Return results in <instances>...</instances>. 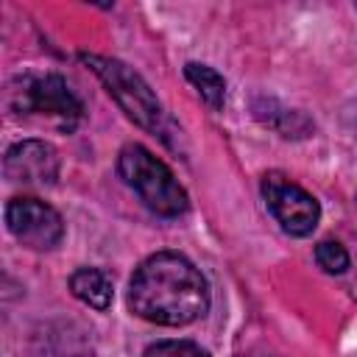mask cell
Wrapping results in <instances>:
<instances>
[{
	"instance_id": "6da1fadb",
	"label": "cell",
	"mask_w": 357,
	"mask_h": 357,
	"mask_svg": "<svg viewBox=\"0 0 357 357\" xmlns=\"http://www.w3.org/2000/svg\"><path fill=\"white\" fill-rule=\"evenodd\" d=\"M128 310L159 326H187L206 315L209 284L178 251H156L139 262L128 282Z\"/></svg>"
},
{
	"instance_id": "7a4b0ae2",
	"label": "cell",
	"mask_w": 357,
	"mask_h": 357,
	"mask_svg": "<svg viewBox=\"0 0 357 357\" xmlns=\"http://www.w3.org/2000/svg\"><path fill=\"white\" fill-rule=\"evenodd\" d=\"M6 106L11 117L45 123L61 134H73L84 117V103L73 86L56 73H22L6 86Z\"/></svg>"
},
{
	"instance_id": "3957f363",
	"label": "cell",
	"mask_w": 357,
	"mask_h": 357,
	"mask_svg": "<svg viewBox=\"0 0 357 357\" xmlns=\"http://www.w3.org/2000/svg\"><path fill=\"white\" fill-rule=\"evenodd\" d=\"M120 178L139 195V201L159 218H181L190 209L184 187L176 181L170 167L156 159L145 145L128 142L117 153Z\"/></svg>"
},
{
	"instance_id": "277c9868",
	"label": "cell",
	"mask_w": 357,
	"mask_h": 357,
	"mask_svg": "<svg viewBox=\"0 0 357 357\" xmlns=\"http://www.w3.org/2000/svg\"><path fill=\"white\" fill-rule=\"evenodd\" d=\"M78 61L86 64V70H92L100 78V84L117 100V106L126 112L128 120H134L139 128L167 139V134H165V120H167L165 109H162L159 98L153 95V89L145 84V78L137 70H131L120 59L98 56V53H78Z\"/></svg>"
},
{
	"instance_id": "5b68a950",
	"label": "cell",
	"mask_w": 357,
	"mask_h": 357,
	"mask_svg": "<svg viewBox=\"0 0 357 357\" xmlns=\"http://www.w3.org/2000/svg\"><path fill=\"white\" fill-rule=\"evenodd\" d=\"M259 190H262L265 206L271 209V215L287 234L307 237L315 231L321 220V206L304 187H298L296 181L273 170V173H265Z\"/></svg>"
},
{
	"instance_id": "8992f818",
	"label": "cell",
	"mask_w": 357,
	"mask_h": 357,
	"mask_svg": "<svg viewBox=\"0 0 357 357\" xmlns=\"http://www.w3.org/2000/svg\"><path fill=\"white\" fill-rule=\"evenodd\" d=\"M6 229L31 251H50L64 237L61 215L39 198H11L6 204Z\"/></svg>"
},
{
	"instance_id": "52a82bcc",
	"label": "cell",
	"mask_w": 357,
	"mask_h": 357,
	"mask_svg": "<svg viewBox=\"0 0 357 357\" xmlns=\"http://www.w3.org/2000/svg\"><path fill=\"white\" fill-rule=\"evenodd\" d=\"M59 151L45 139H20L3 156V173L8 181L28 187H53L59 181Z\"/></svg>"
},
{
	"instance_id": "ba28073f",
	"label": "cell",
	"mask_w": 357,
	"mask_h": 357,
	"mask_svg": "<svg viewBox=\"0 0 357 357\" xmlns=\"http://www.w3.org/2000/svg\"><path fill=\"white\" fill-rule=\"evenodd\" d=\"M70 293L84 301L86 307L103 312L112 307V296H114V287H112V279L106 271L100 268H78L73 276H70Z\"/></svg>"
},
{
	"instance_id": "9c48e42d",
	"label": "cell",
	"mask_w": 357,
	"mask_h": 357,
	"mask_svg": "<svg viewBox=\"0 0 357 357\" xmlns=\"http://www.w3.org/2000/svg\"><path fill=\"white\" fill-rule=\"evenodd\" d=\"M254 114L257 120H262L268 128L279 131L282 137H307L310 134V120L301 114V112H293V109H284L279 106V100L273 98H257L254 100Z\"/></svg>"
},
{
	"instance_id": "30bf717a",
	"label": "cell",
	"mask_w": 357,
	"mask_h": 357,
	"mask_svg": "<svg viewBox=\"0 0 357 357\" xmlns=\"http://www.w3.org/2000/svg\"><path fill=\"white\" fill-rule=\"evenodd\" d=\"M184 78L198 89L201 100L218 112L223 109V100H226V81L218 70H212L209 64H198V61H187L184 64Z\"/></svg>"
},
{
	"instance_id": "8fae6325",
	"label": "cell",
	"mask_w": 357,
	"mask_h": 357,
	"mask_svg": "<svg viewBox=\"0 0 357 357\" xmlns=\"http://www.w3.org/2000/svg\"><path fill=\"white\" fill-rule=\"evenodd\" d=\"M315 262H318V268H324L326 273L337 276V273H346V268H349V254H346V248H343L337 240H321V243L315 245Z\"/></svg>"
},
{
	"instance_id": "7c38bea8",
	"label": "cell",
	"mask_w": 357,
	"mask_h": 357,
	"mask_svg": "<svg viewBox=\"0 0 357 357\" xmlns=\"http://www.w3.org/2000/svg\"><path fill=\"white\" fill-rule=\"evenodd\" d=\"M142 357H209V354L192 340H156L142 351Z\"/></svg>"
}]
</instances>
